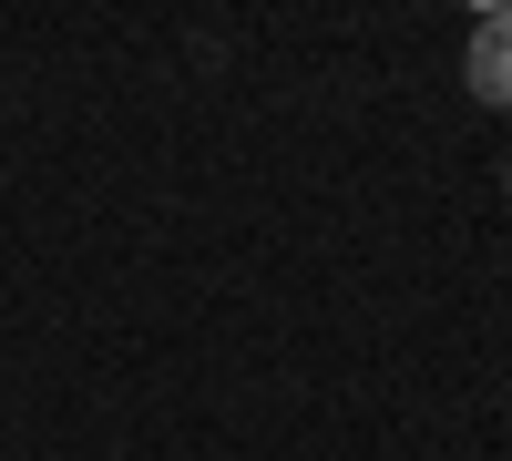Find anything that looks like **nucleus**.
Here are the masks:
<instances>
[{
  "label": "nucleus",
  "instance_id": "1",
  "mask_svg": "<svg viewBox=\"0 0 512 461\" xmlns=\"http://www.w3.org/2000/svg\"><path fill=\"white\" fill-rule=\"evenodd\" d=\"M461 82H472V103H512V0L472 21V52H461Z\"/></svg>",
  "mask_w": 512,
  "mask_h": 461
}]
</instances>
